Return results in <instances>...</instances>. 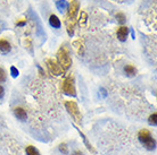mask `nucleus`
Listing matches in <instances>:
<instances>
[{
	"instance_id": "dca6fc26",
	"label": "nucleus",
	"mask_w": 157,
	"mask_h": 155,
	"mask_svg": "<svg viewBox=\"0 0 157 155\" xmlns=\"http://www.w3.org/2000/svg\"><path fill=\"white\" fill-rule=\"evenodd\" d=\"M116 20H117V22L120 24H124V22H125V15L124 14H122V13H118V14H116Z\"/></svg>"
},
{
	"instance_id": "a211bd4d",
	"label": "nucleus",
	"mask_w": 157,
	"mask_h": 155,
	"mask_svg": "<svg viewBox=\"0 0 157 155\" xmlns=\"http://www.w3.org/2000/svg\"><path fill=\"white\" fill-rule=\"evenodd\" d=\"M6 78H7L6 71H5L2 68H0V83H5V81H6Z\"/></svg>"
},
{
	"instance_id": "6e6552de",
	"label": "nucleus",
	"mask_w": 157,
	"mask_h": 155,
	"mask_svg": "<svg viewBox=\"0 0 157 155\" xmlns=\"http://www.w3.org/2000/svg\"><path fill=\"white\" fill-rule=\"evenodd\" d=\"M12 50V45H10V43L8 42L7 40H4V39H0V52L4 54H7L10 52Z\"/></svg>"
},
{
	"instance_id": "412c9836",
	"label": "nucleus",
	"mask_w": 157,
	"mask_h": 155,
	"mask_svg": "<svg viewBox=\"0 0 157 155\" xmlns=\"http://www.w3.org/2000/svg\"><path fill=\"white\" fill-rule=\"evenodd\" d=\"M4 95H5V88L1 85H0V100L4 97Z\"/></svg>"
},
{
	"instance_id": "9b49d317",
	"label": "nucleus",
	"mask_w": 157,
	"mask_h": 155,
	"mask_svg": "<svg viewBox=\"0 0 157 155\" xmlns=\"http://www.w3.org/2000/svg\"><path fill=\"white\" fill-rule=\"evenodd\" d=\"M124 73H125L126 76L133 77V76L137 75V69H136L133 66H131V65H126V66L124 67Z\"/></svg>"
},
{
	"instance_id": "f257e3e1",
	"label": "nucleus",
	"mask_w": 157,
	"mask_h": 155,
	"mask_svg": "<svg viewBox=\"0 0 157 155\" xmlns=\"http://www.w3.org/2000/svg\"><path fill=\"white\" fill-rule=\"evenodd\" d=\"M78 13V1L73 0L71 4L68 5L67 8V18H66V25H67V33L70 36H73L74 34V27H75V18Z\"/></svg>"
},
{
	"instance_id": "39448f33",
	"label": "nucleus",
	"mask_w": 157,
	"mask_h": 155,
	"mask_svg": "<svg viewBox=\"0 0 157 155\" xmlns=\"http://www.w3.org/2000/svg\"><path fill=\"white\" fill-rule=\"evenodd\" d=\"M62 89L63 92L68 96H76V89H75L74 83H73V77L72 76H68L64 79L63 85H62Z\"/></svg>"
},
{
	"instance_id": "4468645a",
	"label": "nucleus",
	"mask_w": 157,
	"mask_h": 155,
	"mask_svg": "<svg viewBox=\"0 0 157 155\" xmlns=\"http://www.w3.org/2000/svg\"><path fill=\"white\" fill-rule=\"evenodd\" d=\"M156 118H157V114H156V112H154L153 114H150L149 119H148V122H149V124H150V126H156V124H157Z\"/></svg>"
},
{
	"instance_id": "2eb2a0df",
	"label": "nucleus",
	"mask_w": 157,
	"mask_h": 155,
	"mask_svg": "<svg viewBox=\"0 0 157 155\" xmlns=\"http://www.w3.org/2000/svg\"><path fill=\"white\" fill-rule=\"evenodd\" d=\"M76 129H78V132H80V135H81V137H82V138H83V142H84V143H86V147L89 148V150H90V151H91V152H94V148H92V147H91V145H90V144L88 143V140H86V136H84V135H83V134H82V132H80V129H78V128H76Z\"/></svg>"
},
{
	"instance_id": "0eeeda50",
	"label": "nucleus",
	"mask_w": 157,
	"mask_h": 155,
	"mask_svg": "<svg viewBox=\"0 0 157 155\" xmlns=\"http://www.w3.org/2000/svg\"><path fill=\"white\" fill-rule=\"evenodd\" d=\"M116 35H117V39L121 41V42H124L126 41L128 36H129V27L126 26H121L116 32Z\"/></svg>"
},
{
	"instance_id": "9d476101",
	"label": "nucleus",
	"mask_w": 157,
	"mask_h": 155,
	"mask_svg": "<svg viewBox=\"0 0 157 155\" xmlns=\"http://www.w3.org/2000/svg\"><path fill=\"white\" fill-rule=\"evenodd\" d=\"M49 24H50V26L54 27V28H60V26H62L60 20H59L56 15H54V14L50 15V17H49Z\"/></svg>"
},
{
	"instance_id": "ddd939ff",
	"label": "nucleus",
	"mask_w": 157,
	"mask_h": 155,
	"mask_svg": "<svg viewBox=\"0 0 157 155\" xmlns=\"http://www.w3.org/2000/svg\"><path fill=\"white\" fill-rule=\"evenodd\" d=\"M25 152H26V155H40V152L34 146H28Z\"/></svg>"
},
{
	"instance_id": "f8f14e48",
	"label": "nucleus",
	"mask_w": 157,
	"mask_h": 155,
	"mask_svg": "<svg viewBox=\"0 0 157 155\" xmlns=\"http://www.w3.org/2000/svg\"><path fill=\"white\" fill-rule=\"evenodd\" d=\"M56 7L58 9L60 13L65 12L67 10V8H68V4H67V1L65 0H58V1H56Z\"/></svg>"
},
{
	"instance_id": "423d86ee",
	"label": "nucleus",
	"mask_w": 157,
	"mask_h": 155,
	"mask_svg": "<svg viewBox=\"0 0 157 155\" xmlns=\"http://www.w3.org/2000/svg\"><path fill=\"white\" fill-rule=\"evenodd\" d=\"M47 67H48V70L50 71V74L56 75V76H59V75H62L65 71L62 67L59 66L58 62L52 60V59H48L47 60Z\"/></svg>"
},
{
	"instance_id": "4be33fe9",
	"label": "nucleus",
	"mask_w": 157,
	"mask_h": 155,
	"mask_svg": "<svg viewBox=\"0 0 157 155\" xmlns=\"http://www.w3.org/2000/svg\"><path fill=\"white\" fill-rule=\"evenodd\" d=\"M17 25L18 26H23V25H25V22H20V23H17Z\"/></svg>"
},
{
	"instance_id": "aec40b11",
	"label": "nucleus",
	"mask_w": 157,
	"mask_h": 155,
	"mask_svg": "<svg viewBox=\"0 0 157 155\" xmlns=\"http://www.w3.org/2000/svg\"><path fill=\"white\" fill-rule=\"evenodd\" d=\"M59 150H60V152H64L65 154H67V147L65 144H64V145H60V146H59Z\"/></svg>"
},
{
	"instance_id": "20e7f679",
	"label": "nucleus",
	"mask_w": 157,
	"mask_h": 155,
	"mask_svg": "<svg viewBox=\"0 0 157 155\" xmlns=\"http://www.w3.org/2000/svg\"><path fill=\"white\" fill-rule=\"evenodd\" d=\"M65 108L68 111V113L72 116V118L74 119V121L76 122H81V113H80V110H78V104L75 103L74 101H66L65 102Z\"/></svg>"
},
{
	"instance_id": "6ab92c4d",
	"label": "nucleus",
	"mask_w": 157,
	"mask_h": 155,
	"mask_svg": "<svg viewBox=\"0 0 157 155\" xmlns=\"http://www.w3.org/2000/svg\"><path fill=\"white\" fill-rule=\"evenodd\" d=\"M86 18H88V16H86V14L84 12L81 13V16H80V25L82 24V25H84L86 22Z\"/></svg>"
},
{
	"instance_id": "1a4fd4ad",
	"label": "nucleus",
	"mask_w": 157,
	"mask_h": 155,
	"mask_svg": "<svg viewBox=\"0 0 157 155\" xmlns=\"http://www.w3.org/2000/svg\"><path fill=\"white\" fill-rule=\"evenodd\" d=\"M14 114H15L16 118L21 121H25L26 120V118H28L26 111H25L23 108H15L14 109Z\"/></svg>"
},
{
	"instance_id": "7ed1b4c3",
	"label": "nucleus",
	"mask_w": 157,
	"mask_h": 155,
	"mask_svg": "<svg viewBox=\"0 0 157 155\" xmlns=\"http://www.w3.org/2000/svg\"><path fill=\"white\" fill-rule=\"evenodd\" d=\"M57 62H58L59 66L62 67L64 70H67L71 67L72 59L66 48L62 47L58 50V52H57Z\"/></svg>"
},
{
	"instance_id": "f3484780",
	"label": "nucleus",
	"mask_w": 157,
	"mask_h": 155,
	"mask_svg": "<svg viewBox=\"0 0 157 155\" xmlns=\"http://www.w3.org/2000/svg\"><path fill=\"white\" fill-rule=\"evenodd\" d=\"M10 74H12V77L16 78L18 75H20V71H18V69H17L16 67L12 66V67H10Z\"/></svg>"
},
{
	"instance_id": "f03ea898",
	"label": "nucleus",
	"mask_w": 157,
	"mask_h": 155,
	"mask_svg": "<svg viewBox=\"0 0 157 155\" xmlns=\"http://www.w3.org/2000/svg\"><path fill=\"white\" fill-rule=\"evenodd\" d=\"M138 139L148 151H154L156 148V142L147 129H142L138 134Z\"/></svg>"
}]
</instances>
